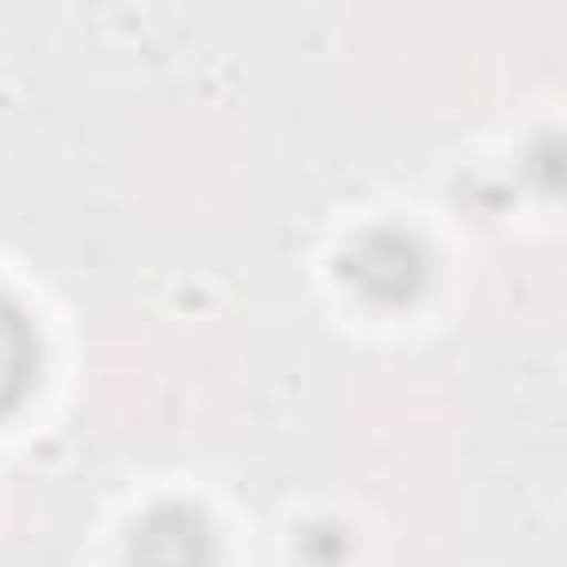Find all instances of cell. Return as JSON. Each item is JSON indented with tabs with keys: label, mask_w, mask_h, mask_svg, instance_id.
I'll list each match as a JSON object with an SVG mask.
<instances>
[{
	"label": "cell",
	"mask_w": 567,
	"mask_h": 567,
	"mask_svg": "<svg viewBox=\"0 0 567 567\" xmlns=\"http://www.w3.org/2000/svg\"><path fill=\"white\" fill-rule=\"evenodd\" d=\"M21 361H28V348H21V328L0 315V394H14V381H21Z\"/></svg>",
	"instance_id": "6da1fadb"
}]
</instances>
